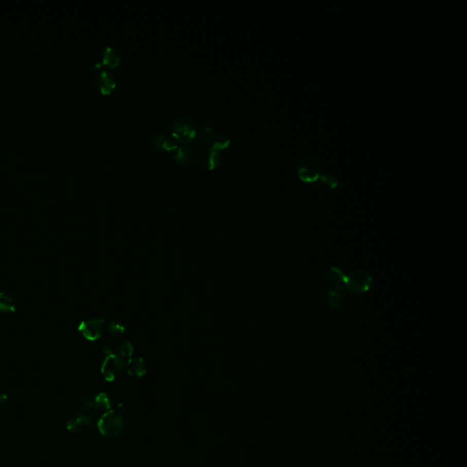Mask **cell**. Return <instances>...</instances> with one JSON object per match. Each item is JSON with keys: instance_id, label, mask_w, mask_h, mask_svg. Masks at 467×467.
<instances>
[{"instance_id": "6da1fadb", "label": "cell", "mask_w": 467, "mask_h": 467, "mask_svg": "<svg viewBox=\"0 0 467 467\" xmlns=\"http://www.w3.org/2000/svg\"><path fill=\"white\" fill-rule=\"evenodd\" d=\"M111 409V401L106 393H99L95 396L86 395L77 402V415L88 425L97 424L98 421L105 412Z\"/></svg>"}, {"instance_id": "7a4b0ae2", "label": "cell", "mask_w": 467, "mask_h": 467, "mask_svg": "<svg viewBox=\"0 0 467 467\" xmlns=\"http://www.w3.org/2000/svg\"><path fill=\"white\" fill-rule=\"evenodd\" d=\"M103 352L106 357L101 365V374L106 381L113 382L122 375L126 365L123 358L121 356L115 354L109 347L103 348Z\"/></svg>"}, {"instance_id": "3957f363", "label": "cell", "mask_w": 467, "mask_h": 467, "mask_svg": "<svg viewBox=\"0 0 467 467\" xmlns=\"http://www.w3.org/2000/svg\"><path fill=\"white\" fill-rule=\"evenodd\" d=\"M96 425L101 435L115 437L123 431L124 419L120 411H109L101 416Z\"/></svg>"}, {"instance_id": "277c9868", "label": "cell", "mask_w": 467, "mask_h": 467, "mask_svg": "<svg viewBox=\"0 0 467 467\" xmlns=\"http://www.w3.org/2000/svg\"><path fill=\"white\" fill-rule=\"evenodd\" d=\"M321 172V161L316 153H309L298 163V174L300 180L312 183L318 180Z\"/></svg>"}, {"instance_id": "5b68a950", "label": "cell", "mask_w": 467, "mask_h": 467, "mask_svg": "<svg viewBox=\"0 0 467 467\" xmlns=\"http://www.w3.org/2000/svg\"><path fill=\"white\" fill-rule=\"evenodd\" d=\"M343 284L351 294H363L371 289L372 277L365 270H354L348 276H345Z\"/></svg>"}, {"instance_id": "8992f818", "label": "cell", "mask_w": 467, "mask_h": 467, "mask_svg": "<svg viewBox=\"0 0 467 467\" xmlns=\"http://www.w3.org/2000/svg\"><path fill=\"white\" fill-rule=\"evenodd\" d=\"M172 136L177 141L188 142L195 137L196 128L189 119L186 117H178L172 124Z\"/></svg>"}, {"instance_id": "52a82bcc", "label": "cell", "mask_w": 467, "mask_h": 467, "mask_svg": "<svg viewBox=\"0 0 467 467\" xmlns=\"http://www.w3.org/2000/svg\"><path fill=\"white\" fill-rule=\"evenodd\" d=\"M105 318H91L79 324L78 330L81 336L89 340L96 342L101 338L104 331Z\"/></svg>"}, {"instance_id": "ba28073f", "label": "cell", "mask_w": 467, "mask_h": 467, "mask_svg": "<svg viewBox=\"0 0 467 467\" xmlns=\"http://www.w3.org/2000/svg\"><path fill=\"white\" fill-rule=\"evenodd\" d=\"M150 143L153 147L158 151L161 152H174L177 149L178 141L169 134L163 133V132H158L151 134L149 138Z\"/></svg>"}, {"instance_id": "9c48e42d", "label": "cell", "mask_w": 467, "mask_h": 467, "mask_svg": "<svg viewBox=\"0 0 467 467\" xmlns=\"http://www.w3.org/2000/svg\"><path fill=\"white\" fill-rule=\"evenodd\" d=\"M194 125L196 128V134L194 137L195 142L198 145H202V146L208 145L213 134V124H211L207 121L197 120Z\"/></svg>"}, {"instance_id": "30bf717a", "label": "cell", "mask_w": 467, "mask_h": 467, "mask_svg": "<svg viewBox=\"0 0 467 467\" xmlns=\"http://www.w3.org/2000/svg\"><path fill=\"white\" fill-rule=\"evenodd\" d=\"M327 303L331 308L343 306L344 299L343 288L338 283H334L327 291Z\"/></svg>"}, {"instance_id": "8fae6325", "label": "cell", "mask_w": 467, "mask_h": 467, "mask_svg": "<svg viewBox=\"0 0 467 467\" xmlns=\"http://www.w3.org/2000/svg\"><path fill=\"white\" fill-rule=\"evenodd\" d=\"M221 153L213 147L206 148L201 154L202 164L207 169H213L221 163Z\"/></svg>"}, {"instance_id": "7c38bea8", "label": "cell", "mask_w": 467, "mask_h": 467, "mask_svg": "<svg viewBox=\"0 0 467 467\" xmlns=\"http://www.w3.org/2000/svg\"><path fill=\"white\" fill-rule=\"evenodd\" d=\"M127 373L133 377L141 378L146 373V364L145 360L141 357H132L126 363Z\"/></svg>"}, {"instance_id": "4fadbf2b", "label": "cell", "mask_w": 467, "mask_h": 467, "mask_svg": "<svg viewBox=\"0 0 467 467\" xmlns=\"http://www.w3.org/2000/svg\"><path fill=\"white\" fill-rule=\"evenodd\" d=\"M116 84L115 78L112 73H110L107 70H103L100 73V75L97 78V85L98 88L100 89L101 93L108 94L112 92V89H114Z\"/></svg>"}, {"instance_id": "5bb4252c", "label": "cell", "mask_w": 467, "mask_h": 467, "mask_svg": "<svg viewBox=\"0 0 467 467\" xmlns=\"http://www.w3.org/2000/svg\"><path fill=\"white\" fill-rule=\"evenodd\" d=\"M16 310V300L14 296L8 292H0V313H14Z\"/></svg>"}, {"instance_id": "9a60e30c", "label": "cell", "mask_w": 467, "mask_h": 467, "mask_svg": "<svg viewBox=\"0 0 467 467\" xmlns=\"http://www.w3.org/2000/svg\"><path fill=\"white\" fill-rule=\"evenodd\" d=\"M121 52L114 47H107L102 56V64L111 68L118 66L121 61Z\"/></svg>"}, {"instance_id": "2e32d148", "label": "cell", "mask_w": 467, "mask_h": 467, "mask_svg": "<svg viewBox=\"0 0 467 467\" xmlns=\"http://www.w3.org/2000/svg\"><path fill=\"white\" fill-rule=\"evenodd\" d=\"M194 156L193 150L187 145L178 146L174 153V160L181 165H188Z\"/></svg>"}, {"instance_id": "e0dca14e", "label": "cell", "mask_w": 467, "mask_h": 467, "mask_svg": "<svg viewBox=\"0 0 467 467\" xmlns=\"http://www.w3.org/2000/svg\"><path fill=\"white\" fill-rule=\"evenodd\" d=\"M210 141L213 145L212 147L219 151V150L227 148L231 142V139L228 135H226L225 133H213Z\"/></svg>"}, {"instance_id": "ac0fdd59", "label": "cell", "mask_w": 467, "mask_h": 467, "mask_svg": "<svg viewBox=\"0 0 467 467\" xmlns=\"http://www.w3.org/2000/svg\"><path fill=\"white\" fill-rule=\"evenodd\" d=\"M319 178H320V181L322 183L323 186H326L327 188H330V189H333L335 187H337L339 184L338 176L333 173H322L319 175Z\"/></svg>"}, {"instance_id": "d6986e66", "label": "cell", "mask_w": 467, "mask_h": 467, "mask_svg": "<svg viewBox=\"0 0 467 467\" xmlns=\"http://www.w3.org/2000/svg\"><path fill=\"white\" fill-rule=\"evenodd\" d=\"M107 331L110 336H112L113 338H120L121 336L124 334L125 327L120 321L113 320L112 322H110L109 325L107 326Z\"/></svg>"}, {"instance_id": "ffe728a7", "label": "cell", "mask_w": 467, "mask_h": 467, "mask_svg": "<svg viewBox=\"0 0 467 467\" xmlns=\"http://www.w3.org/2000/svg\"><path fill=\"white\" fill-rule=\"evenodd\" d=\"M325 276L328 280L333 282V283H338V284L340 282H343L344 278H345V275L343 273V270L338 267H334V266L327 270Z\"/></svg>"}, {"instance_id": "44dd1931", "label": "cell", "mask_w": 467, "mask_h": 467, "mask_svg": "<svg viewBox=\"0 0 467 467\" xmlns=\"http://www.w3.org/2000/svg\"><path fill=\"white\" fill-rule=\"evenodd\" d=\"M85 425H86V423L83 419H81V417L78 416V417L69 420V422L67 423L66 428L68 431L71 432L73 434H78L84 429Z\"/></svg>"}, {"instance_id": "7402d4cb", "label": "cell", "mask_w": 467, "mask_h": 467, "mask_svg": "<svg viewBox=\"0 0 467 467\" xmlns=\"http://www.w3.org/2000/svg\"><path fill=\"white\" fill-rule=\"evenodd\" d=\"M134 351V347L133 344L128 342V340H123L121 342L119 346H118V353L119 356L121 358H132Z\"/></svg>"}, {"instance_id": "603a6c76", "label": "cell", "mask_w": 467, "mask_h": 467, "mask_svg": "<svg viewBox=\"0 0 467 467\" xmlns=\"http://www.w3.org/2000/svg\"><path fill=\"white\" fill-rule=\"evenodd\" d=\"M8 403H9V399H8V395L1 393L0 394V412L5 411L8 408Z\"/></svg>"}]
</instances>
